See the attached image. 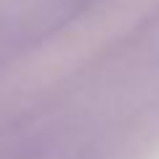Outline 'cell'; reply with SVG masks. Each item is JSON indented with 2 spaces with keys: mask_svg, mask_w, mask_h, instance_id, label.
<instances>
[]
</instances>
